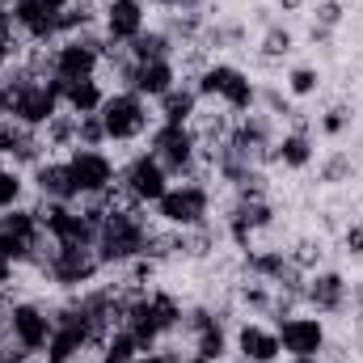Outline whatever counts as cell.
I'll list each match as a JSON object with an SVG mask.
<instances>
[{
  "instance_id": "obj_4",
  "label": "cell",
  "mask_w": 363,
  "mask_h": 363,
  "mask_svg": "<svg viewBox=\"0 0 363 363\" xmlns=\"http://www.w3.org/2000/svg\"><path fill=\"white\" fill-rule=\"evenodd\" d=\"M194 89L203 101H220L228 114H250L258 110V85L250 81V72H241L237 64H203L199 77H194Z\"/></svg>"
},
{
  "instance_id": "obj_40",
  "label": "cell",
  "mask_w": 363,
  "mask_h": 363,
  "mask_svg": "<svg viewBox=\"0 0 363 363\" xmlns=\"http://www.w3.org/2000/svg\"><path fill=\"white\" fill-rule=\"evenodd\" d=\"M34 355L30 351H21V347H13V342H0V363H30Z\"/></svg>"
},
{
  "instance_id": "obj_21",
  "label": "cell",
  "mask_w": 363,
  "mask_h": 363,
  "mask_svg": "<svg viewBox=\"0 0 363 363\" xmlns=\"http://www.w3.org/2000/svg\"><path fill=\"white\" fill-rule=\"evenodd\" d=\"M233 351H237V359H245V363H274L283 355L279 334L271 325H262V321H241L237 334H233Z\"/></svg>"
},
{
  "instance_id": "obj_26",
  "label": "cell",
  "mask_w": 363,
  "mask_h": 363,
  "mask_svg": "<svg viewBox=\"0 0 363 363\" xmlns=\"http://www.w3.org/2000/svg\"><path fill=\"white\" fill-rule=\"evenodd\" d=\"M245 271H250V279L274 287V283H283L287 274L296 271V262H291L287 250H254V254H245Z\"/></svg>"
},
{
  "instance_id": "obj_27",
  "label": "cell",
  "mask_w": 363,
  "mask_h": 363,
  "mask_svg": "<svg viewBox=\"0 0 363 363\" xmlns=\"http://www.w3.org/2000/svg\"><path fill=\"white\" fill-rule=\"evenodd\" d=\"M127 55L131 60H174L178 43H174L169 30H144L135 43H127Z\"/></svg>"
},
{
  "instance_id": "obj_37",
  "label": "cell",
  "mask_w": 363,
  "mask_h": 363,
  "mask_svg": "<svg viewBox=\"0 0 363 363\" xmlns=\"http://www.w3.org/2000/svg\"><path fill=\"white\" fill-rule=\"evenodd\" d=\"M342 13H347V9H342L338 0H321V4L313 9V30H325V34H334V30L342 26Z\"/></svg>"
},
{
  "instance_id": "obj_22",
  "label": "cell",
  "mask_w": 363,
  "mask_h": 363,
  "mask_svg": "<svg viewBox=\"0 0 363 363\" xmlns=\"http://www.w3.org/2000/svg\"><path fill=\"white\" fill-rule=\"evenodd\" d=\"M30 182H34V190H38L43 203H81L77 186H72V174H68V161H51L47 157L43 165L30 169Z\"/></svg>"
},
{
  "instance_id": "obj_3",
  "label": "cell",
  "mask_w": 363,
  "mask_h": 363,
  "mask_svg": "<svg viewBox=\"0 0 363 363\" xmlns=\"http://www.w3.org/2000/svg\"><path fill=\"white\" fill-rule=\"evenodd\" d=\"M97 118H101V127H106V144H135V140H144V135L157 127L152 101L140 97V93H131V89L106 93Z\"/></svg>"
},
{
  "instance_id": "obj_43",
  "label": "cell",
  "mask_w": 363,
  "mask_h": 363,
  "mask_svg": "<svg viewBox=\"0 0 363 363\" xmlns=\"http://www.w3.org/2000/svg\"><path fill=\"white\" fill-rule=\"evenodd\" d=\"M131 363H174V355H161V351H140Z\"/></svg>"
},
{
  "instance_id": "obj_38",
  "label": "cell",
  "mask_w": 363,
  "mask_h": 363,
  "mask_svg": "<svg viewBox=\"0 0 363 363\" xmlns=\"http://www.w3.org/2000/svg\"><path fill=\"white\" fill-rule=\"evenodd\" d=\"M0 47L21 51V30H17V21H13V9H9V4H0Z\"/></svg>"
},
{
  "instance_id": "obj_47",
  "label": "cell",
  "mask_w": 363,
  "mask_h": 363,
  "mask_svg": "<svg viewBox=\"0 0 363 363\" xmlns=\"http://www.w3.org/2000/svg\"><path fill=\"white\" fill-rule=\"evenodd\" d=\"M287 363H321V355H304V359H287Z\"/></svg>"
},
{
  "instance_id": "obj_7",
  "label": "cell",
  "mask_w": 363,
  "mask_h": 363,
  "mask_svg": "<svg viewBox=\"0 0 363 363\" xmlns=\"http://www.w3.org/2000/svg\"><path fill=\"white\" fill-rule=\"evenodd\" d=\"M199 135L194 127H182V123H157L148 131V152L169 169V178H190L194 174V161H199Z\"/></svg>"
},
{
  "instance_id": "obj_11",
  "label": "cell",
  "mask_w": 363,
  "mask_h": 363,
  "mask_svg": "<svg viewBox=\"0 0 363 363\" xmlns=\"http://www.w3.org/2000/svg\"><path fill=\"white\" fill-rule=\"evenodd\" d=\"M118 186H123V194H127L131 203H140V207H157L161 194L174 186V178H169V169H165L152 152H135V157L123 165Z\"/></svg>"
},
{
  "instance_id": "obj_10",
  "label": "cell",
  "mask_w": 363,
  "mask_h": 363,
  "mask_svg": "<svg viewBox=\"0 0 363 363\" xmlns=\"http://www.w3.org/2000/svg\"><path fill=\"white\" fill-rule=\"evenodd\" d=\"M68 174H72V186H77V199H106L118 190V169L114 161L101 152V148H72L68 157Z\"/></svg>"
},
{
  "instance_id": "obj_17",
  "label": "cell",
  "mask_w": 363,
  "mask_h": 363,
  "mask_svg": "<svg viewBox=\"0 0 363 363\" xmlns=\"http://www.w3.org/2000/svg\"><path fill=\"white\" fill-rule=\"evenodd\" d=\"M174 85H182L178 60H131V77H127L123 89L140 93V97H148V101L157 106Z\"/></svg>"
},
{
  "instance_id": "obj_29",
  "label": "cell",
  "mask_w": 363,
  "mask_h": 363,
  "mask_svg": "<svg viewBox=\"0 0 363 363\" xmlns=\"http://www.w3.org/2000/svg\"><path fill=\"white\" fill-rule=\"evenodd\" d=\"M140 355V342L127 325H114L106 338H101V363H131Z\"/></svg>"
},
{
  "instance_id": "obj_45",
  "label": "cell",
  "mask_w": 363,
  "mask_h": 363,
  "mask_svg": "<svg viewBox=\"0 0 363 363\" xmlns=\"http://www.w3.org/2000/svg\"><path fill=\"white\" fill-rule=\"evenodd\" d=\"M174 363H211V359H203V355H194V351H190V355H174Z\"/></svg>"
},
{
  "instance_id": "obj_9",
  "label": "cell",
  "mask_w": 363,
  "mask_h": 363,
  "mask_svg": "<svg viewBox=\"0 0 363 363\" xmlns=\"http://www.w3.org/2000/svg\"><path fill=\"white\" fill-rule=\"evenodd\" d=\"M43 271L51 274V283L64 287V291H85L106 267H101V258H97L93 245H55L43 258Z\"/></svg>"
},
{
  "instance_id": "obj_35",
  "label": "cell",
  "mask_w": 363,
  "mask_h": 363,
  "mask_svg": "<svg viewBox=\"0 0 363 363\" xmlns=\"http://www.w3.org/2000/svg\"><path fill=\"white\" fill-rule=\"evenodd\" d=\"M241 304L254 313V317H271V308H274V296H271V283H245L241 287Z\"/></svg>"
},
{
  "instance_id": "obj_41",
  "label": "cell",
  "mask_w": 363,
  "mask_h": 363,
  "mask_svg": "<svg viewBox=\"0 0 363 363\" xmlns=\"http://www.w3.org/2000/svg\"><path fill=\"white\" fill-rule=\"evenodd\" d=\"M342 241H347V254H355V258H363V224H351Z\"/></svg>"
},
{
  "instance_id": "obj_28",
  "label": "cell",
  "mask_w": 363,
  "mask_h": 363,
  "mask_svg": "<svg viewBox=\"0 0 363 363\" xmlns=\"http://www.w3.org/2000/svg\"><path fill=\"white\" fill-rule=\"evenodd\" d=\"M194 355H203V359H211V363H224L233 355V338H228L224 321H216V325H207V330L194 334Z\"/></svg>"
},
{
  "instance_id": "obj_6",
  "label": "cell",
  "mask_w": 363,
  "mask_h": 363,
  "mask_svg": "<svg viewBox=\"0 0 363 363\" xmlns=\"http://www.w3.org/2000/svg\"><path fill=\"white\" fill-rule=\"evenodd\" d=\"M207 216H211V190L194 178L174 182V186L161 194V203H157V220H161L165 228H174V233H194V228H203Z\"/></svg>"
},
{
  "instance_id": "obj_2",
  "label": "cell",
  "mask_w": 363,
  "mask_h": 363,
  "mask_svg": "<svg viewBox=\"0 0 363 363\" xmlns=\"http://www.w3.org/2000/svg\"><path fill=\"white\" fill-rule=\"evenodd\" d=\"M123 325L135 334L140 351H157L161 338H169L174 330H182V304L169 291H144V296L127 300Z\"/></svg>"
},
{
  "instance_id": "obj_33",
  "label": "cell",
  "mask_w": 363,
  "mask_h": 363,
  "mask_svg": "<svg viewBox=\"0 0 363 363\" xmlns=\"http://www.w3.org/2000/svg\"><path fill=\"white\" fill-rule=\"evenodd\" d=\"M291 51H296V34H291L287 26L271 21L267 34H262V55H267V60H287Z\"/></svg>"
},
{
  "instance_id": "obj_18",
  "label": "cell",
  "mask_w": 363,
  "mask_h": 363,
  "mask_svg": "<svg viewBox=\"0 0 363 363\" xmlns=\"http://www.w3.org/2000/svg\"><path fill=\"white\" fill-rule=\"evenodd\" d=\"M224 224H228L233 245H241V250L250 254L254 233H262V228H271V224H274L271 199H267V194H262V199H237V203H233V211L224 216Z\"/></svg>"
},
{
  "instance_id": "obj_48",
  "label": "cell",
  "mask_w": 363,
  "mask_h": 363,
  "mask_svg": "<svg viewBox=\"0 0 363 363\" xmlns=\"http://www.w3.org/2000/svg\"><path fill=\"white\" fill-rule=\"evenodd\" d=\"M237 363H245V359H237Z\"/></svg>"
},
{
  "instance_id": "obj_34",
  "label": "cell",
  "mask_w": 363,
  "mask_h": 363,
  "mask_svg": "<svg viewBox=\"0 0 363 363\" xmlns=\"http://www.w3.org/2000/svg\"><path fill=\"white\" fill-rule=\"evenodd\" d=\"M351 123H355V110H351V106H330V110L317 118V131H321L325 140H342V135L351 131Z\"/></svg>"
},
{
  "instance_id": "obj_8",
  "label": "cell",
  "mask_w": 363,
  "mask_h": 363,
  "mask_svg": "<svg viewBox=\"0 0 363 363\" xmlns=\"http://www.w3.org/2000/svg\"><path fill=\"white\" fill-rule=\"evenodd\" d=\"M106 34H81V38H60L51 51V77L55 81H85L101 72V55H106Z\"/></svg>"
},
{
  "instance_id": "obj_15",
  "label": "cell",
  "mask_w": 363,
  "mask_h": 363,
  "mask_svg": "<svg viewBox=\"0 0 363 363\" xmlns=\"http://www.w3.org/2000/svg\"><path fill=\"white\" fill-rule=\"evenodd\" d=\"M274 118L267 110H250V114H237V123L228 127V144L237 152H245L250 161H271L274 148Z\"/></svg>"
},
{
  "instance_id": "obj_16",
  "label": "cell",
  "mask_w": 363,
  "mask_h": 363,
  "mask_svg": "<svg viewBox=\"0 0 363 363\" xmlns=\"http://www.w3.org/2000/svg\"><path fill=\"white\" fill-rule=\"evenodd\" d=\"M148 30V4L144 0H106L101 4V34L114 47L135 43Z\"/></svg>"
},
{
  "instance_id": "obj_14",
  "label": "cell",
  "mask_w": 363,
  "mask_h": 363,
  "mask_svg": "<svg viewBox=\"0 0 363 363\" xmlns=\"http://www.w3.org/2000/svg\"><path fill=\"white\" fill-rule=\"evenodd\" d=\"M279 347L287 359H304V355H321L325 351V321L317 313H287L274 325Z\"/></svg>"
},
{
  "instance_id": "obj_5",
  "label": "cell",
  "mask_w": 363,
  "mask_h": 363,
  "mask_svg": "<svg viewBox=\"0 0 363 363\" xmlns=\"http://www.w3.org/2000/svg\"><path fill=\"white\" fill-rule=\"evenodd\" d=\"M51 317H55V330H51V342H47V351H43V359L47 363H77L93 342H101L93 317L77 304V300L64 304V308L51 313Z\"/></svg>"
},
{
  "instance_id": "obj_13",
  "label": "cell",
  "mask_w": 363,
  "mask_h": 363,
  "mask_svg": "<svg viewBox=\"0 0 363 363\" xmlns=\"http://www.w3.org/2000/svg\"><path fill=\"white\" fill-rule=\"evenodd\" d=\"M51 330H55V317L38 304V300H17L9 304V342L30 351V355H43L47 342H51Z\"/></svg>"
},
{
  "instance_id": "obj_19",
  "label": "cell",
  "mask_w": 363,
  "mask_h": 363,
  "mask_svg": "<svg viewBox=\"0 0 363 363\" xmlns=\"http://www.w3.org/2000/svg\"><path fill=\"white\" fill-rule=\"evenodd\" d=\"M304 304L317 313V317H334L351 304V283L338 271H313L304 279Z\"/></svg>"
},
{
  "instance_id": "obj_31",
  "label": "cell",
  "mask_w": 363,
  "mask_h": 363,
  "mask_svg": "<svg viewBox=\"0 0 363 363\" xmlns=\"http://www.w3.org/2000/svg\"><path fill=\"white\" fill-rule=\"evenodd\" d=\"M317 85H321V72H317L313 64H296V68L283 77V89H287V97H291V101L313 97V93H317Z\"/></svg>"
},
{
  "instance_id": "obj_24",
  "label": "cell",
  "mask_w": 363,
  "mask_h": 363,
  "mask_svg": "<svg viewBox=\"0 0 363 363\" xmlns=\"http://www.w3.org/2000/svg\"><path fill=\"white\" fill-rule=\"evenodd\" d=\"M51 81H55V77H51ZM55 85H60L64 114H77V118L97 114V110H101V101H106V85H101L97 77H85V81H55Z\"/></svg>"
},
{
  "instance_id": "obj_1",
  "label": "cell",
  "mask_w": 363,
  "mask_h": 363,
  "mask_svg": "<svg viewBox=\"0 0 363 363\" xmlns=\"http://www.w3.org/2000/svg\"><path fill=\"white\" fill-rule=\"evenodd\" d=\"M152 245H157V233H152V224H148V216H144V207L140 203H127V207H110L106 211V220H101V228H97V258H101V267H131L135 258H152Z\"/></svg>"
},
{
  "instance_id": "obj_42",
  "label": "cell",
  "mask_w": 363,
  "mask_h": 363,
  "mask_svg": "<svg viewBox=\"0 0 363 363\" xmlns=\"http://www.w3.org/2000/svg\"><path fill=\"white\" fill-rule=\"evenodd\" d=\"M17 55H21V51H9V47H0V81L9 77V68L17 64Z\"/></svg>"
},
{
  "instance_id": "obj_39",
  "label": "cell",
  "mask_w": 363,
  "mask_h": 363,
  "mask_svg": "<svg viewBox=\"0 0 363 363\" xmlns=\"http://www.w3.org/2000/svg\"><path fill=\"white\" fill-rule=\"evenodd\" d=\"M351 174H355V165H351V157H342V152H334V157L321 165V182H330V186L342 182V178H351Z\"/></svg>"
},
{
  "instance_id": "obj_36",
  "label": "cell",
  "mask_w": 363,
  "mask_h": 363,
  "mask_svg": "<svg viewBox=\"0 0 363 363\" xmlns=\"http://www.w3.org/2000/svg\"><path fill=\"white\" fill-rule=\"evenodd\" d=\"M101 144H106V127H101V118H97V114L77 118V148H101Z\"/></svg>"
},
{
  "instance_id": "obj_30",
  "label": "cell",
  "mask_w": 363,
  "mask_h": 363,
  "mask_svg": "<svg viewBox=\"0 0 363 363\" xmlns=\"http://www.w3.org/2000/svg\"><path fill=\"white\" fill-rule=\"evenodd\" d=\"M21 199H26V174L13 161H0V211L21 207Z\"/></svg>"
},
{
  "instance_id": "obj_23",
  "label": "cell",
  "mask_w": 363,
  "mask_h": 363,
  "mask_svg": "<svg viewBox=\"0 0 363 363\" xmlns=\"http://www.w3.org/2000/svg\"><path fill=\"white\" fill-rule=\"evenodd\" d=\"M271 161L283 165V169H291V174H304V169L317 161V140H313L304 127L283 131V135L274 140V148H271Z\"/></svg>"
},
{
  "instance_id": "obj_46",
  "label": "cell",
  "mask_w": 363,
  "mask_h": 363,
  "mask_svg": "<svg viewBox=\"0 0 363 363\" xmlns=\"http://www.w3.org/2000/svg\"><path fill=\"white\" fill-rule=\"evenodd\" d=\"M47 4H51V9H55V13H68V9H72V4H77V0H47Z\"/></svg>"
},
{
  "instance_id": "obj_12",
  "label": "cell",
  "mask_w": 363,
  "mask_h": 363,
  "mask_svg": "<svg viewBox=\"0 0 363 363\" xmlns=\"http://www.w3.org/2000/svg\"><path fill=\"white\" fill-rule=\"evenodd\" d=\"M51 245H97V224L85 216L81 203H43L34 207Z\"/></svg>"
},
{
  "instance_id": "obj_25",
  "label": "cell",
  "mask_w": 363,
  "mask_h": 363,
  "mask_svg": "<svg viewBox=\"0 0 363 363\" xmlns=\"http://www.w3.org/2000/svg\"><path fill=\"white\" fill-rule=\"evenodd\" d=\"M199 101H203V97H199L194 85H174V89L157 101V123H182V127H194V118H199Z\"/></svg>"
},
{
  "instance_id": "obj_20",
  "label": "cell",
  "mask_w": 363,
  "mask_h": 363,
  "mask_svg": "<svg viewBox=\"0 0 363 363\" xmlns=\"http://www.w3.org/2000/svg\"><path fill=\"white\" fill-rule=\"evenodd\" d=\"M13 9V21H17V30H21V38H30V43H60V17L64 13H55L47 0H13L9 4Z\"/></svg>"
},
{
  "instance_id": "obj_44",
  "label": "cell",
  "mask_w": 363,
  "mask_h": 363,
  "mask_svg": "<svg viewBox=\"0 0 363 363\" xmlns=\"http://www.w3.org/2000/svg\"><path fill=\"white\" fill-rule=\"evenodd\" d=\"M165 4H169L174 13H199V4H203V0H165Z\"/></svg>"
},
{
  "instance_id": "obj_32",
  "label": "cell",
  "mask_w": 363,
  "mask_h": 363,
  "mask_svg": "<svg viewBox=\"0 0 363 363\" xmlns=\"http://www.w3.org/2000/svg\"><path fill=\"white\" fill-rule=\"evenodd\" d=\"M30 135H34L30 127H21L17 118H9V114H4V118H0V161H13V157L26 148V140H30Z\"/></svg>"
}]
</instances>
